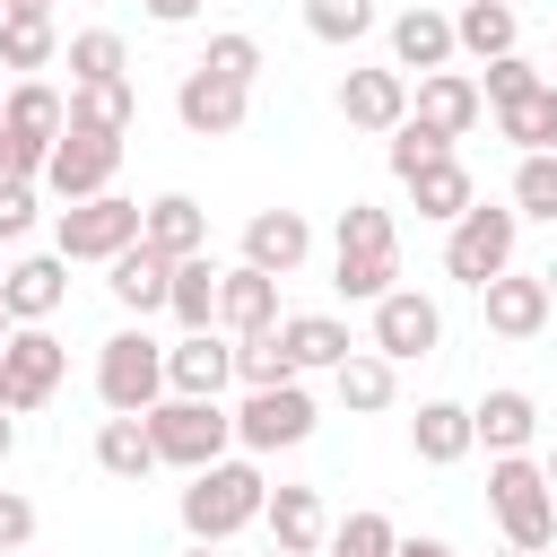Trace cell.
Returning <instances> with one entry per match:
<instances>
[{"instance_id":"1","label":"cell","mask_w":557,"mask_h":557,"mask_svg":"<svg viewBox=\"0 0 557 557\" xmlns=\"http://www.w3.org/2000/svg\"><path fill=\"white\" fill-rule=\"evenodd\" d=\"M261 505H270L261 461H252V453H226V461L191 470V487H183V531H191V548H226L235 531L261 522Z\"/></svg>"},{"instance_id":"2","label":"cell","mask_w":557,"mask_h":557,"mask_svg":"<svg viewBox=\"0 0 557 557\" xmlns=\"http://www.w3.org/2000/svg\"><path fill=\"white\" fill-rule=\"evenodd\" d=\"M331 287H339L348 305H374V296L400 287V226H392V209H374V200H348V209H339Z\"/></svg>"},{"instance_id":"3","label":"cell","mask_w":557,"mask_h":557,"mask_svg":"<svg viewBox=\"0 0 557 557\" xmlns=\"http://www.w3.org/2000/svg\"><path fill=\"white\" fill-rule=\"evenodd\" d=\"M148 444H157V470H209V461H226L235 453V409L226 400H157L148 409Z\"/></svg>"},{"instance_id":"4","label":"cell","mask_w":557,"mask_h":557,"mask_svg":"<svg viewBox=\"0 0 557 557\" xmlns=\"http://www.w3.org/2000/svg\"><path fill=\"white\" fill-rule=\"evenodd\" d=\"M487 513H496L505 548H522V557H540L557 540V496H548V479H540L531 453H496L487 461Z\"/></svg>"},{"instance_id":"5","label":"cell","mask_w":557,"mask_h":557,"mask_svg":"<svg viewBox=\"0 0 557 557\" xmlns=\"http://www.w3.org/2000/svg\"><path fill=\"white\" fill-rule=\"evenodd\" d=\"M96 400H104L113 418H148V409L165 400V339L113 331V339L96 348Z\"/></svg>"},{"instance_id":"6","label":"cell","mask_w":557,"mask_h":557,"mask_svg":"<svg viewBox=\"0 0 557 557\" xmlns=\"http://www.w3.org/2000/svg\"><path fill=\"white\" fill-rule=\"evenodd\" d=\"M513 244H522V218L496 209V200H470V209L444 226V270H453L461 287H487V278L513 270Z\"/></svg>"},{"instance_id":"7","label":"cell","mask_w":557,"mask_h":557,"mask_svg":"<svg viewBox=\"0 0 557 557\" xmlns=\"http://www.w3.org/2000/svg\"><path fill=\"white\" fill-rule=\"evenodd\" d=\"M313 392H305V374L296 383H270V392H244V409H235V444L252 453V461H270V453H296L305 435H313Z\"/></svg>"},{"instance_id":"8","label":"cell","mask_w":557,"mask_h":557,"mask_svg":"<svg viewBox=\"0 0 557 557\" xmlns=\"http://www.w3.org/2000/svg\"><path fill=\"white\" fill-rule=\"evenodd\" d=\"M131 244H139V200H122V191L70 200L61 226H52V252H61V261H113V252H131Z\"/></svg>"},{"instance_id":"9","label":"cell","mask_w":557,"mask_h":557,"mask_svg":"<svg viewBox=\"0 0 557 557\" xmlns=\"http://www.w3.org/2000/svg\"><path fill=\"white\" fill-rule=\"evenodd\" d=\"M61 374H70V348L52 339V322H17V331H9V348H0V383H9V418H26V409H44V400L61 392Z\"/></svg>"},{"instance_id":"10","label":"cell","mask_w":557,"mask_h":557,"mask_svg":"<svg viewBox=\"0 0 557 557\" xmlns=\"http://www.w3.org/2000/svg\"><path fill=\"white\" fill-rule=\"evenodd\" d=\"M113 174H122V139H104V131H61L52 157H44V183H35V191H52V200L70 209V200L113 191Z\"/></svg>"},{"instance_id":"11","label":"cell","mask_w":557,"mask_h":557,"mask_svg":"<svg viewBox=\"0 0 557 557\" xmlns=\"http://www.w3.org/2000/svg\"><path fill=\"white\" fill-rule=\"evenodd\" d=\"M244 113H252V87H235V78H218V70H183V87H174V122L191 131V139H235L244 131Z\"/></svg>"},{"instance_id":"12","label":"cell","mask_w":557,"mask_h":557,"mask_svg":"<svg viewBox=\"0 0 557 557\" xmlns=\"http://www.w3.org/2000/svg\"><path fill=\"white\" fill-rule=\"evenodd\" d=\"M435 339H444V313H435L426 287H392V296H374V357L409 366V357H435Z\"/></svg>"},{"instance_id":"13","label":"cell","mask_w":557,"mask_h":557,"mask_svg":"<svg viewBox=\"0 0 557 557\" xmlns=\"http://www.w3.org/2000/svg\"><path fill=\"white\" fill-rule=\"evenodd\" d=\"M235 383V339L226 331H183L165 339V392L174 400H226Z\"/></svg>"},{"instance_id":"14","label":"cell","mask_w":557,"mask_h":557,"mask_svg":"<svg viewBox=\"0 0 557 557\" xmlns=\"http://www.w3.org/2000/svg\"><path fill=\"white\" fill-rule=\"evenodd\" d=\"M339 122L392 139V131L409 122V78H400V70H348V78H339Z\"/></svg>"},{"instance_id":"15","label":"cell","mask_w":557,"mask_h":557,"mask_svg":"<svg viewBox=\"0 0 557 557\" xmlns=\"http://www.w3.org/2000/svg\"><path fill=\"white\" fill-rule=\"evenodd\" d=\"M479 78L470 70H435V78H418V96H409V122H426L435 139H470L479 131Z\"/></svg>"},{"instance_id":"16","label":"cell","mask_w":557,"mask_h":557,"mask_svg":"<svg viewBox=\"0 0 557 557\" xmlns=\"http://www.w3.org/2000/svg\"><path fill=\"white\" fill-rule=\"evenodd\" d=\"M305 252H313L305 209H252V218H244V261H252V270L296 278V270H305Z\"/></svg>"},{"instance_id":"17","label":"cell","mask_w":557,"mask_h":557,"mask_svg":"<svg viewBox=\"0 0 557 557\" xmlns=\"http://www.w3.org/2000/svg\"><path fill=\"white\" fill-rule=\"evenodd\" d=\"M61 296H70V261H61V252H26V261L0 270V305H9V322H52Z\"/></svg>"},{"instance_id":"18","label":"cell","mask_w":557,"mask_h":557,"mask_svg":"<svg viewBox=\"0 0 557 557\" xmlns=\"http://www.w3.org/2000/svg\"><path fill=\"white\" fill-rule=\"evenodd\" d=\"M218 331H226V339L278 331V278H270V270H252V261L218 270Z\"/></svg>"},{"instance_id":"19","label":"cell","mask_w":557,"mask_h":557,"mask_svg":"<svg viewBox=\"0 0 557 557\" xmlns=\"http://www.w3.org/2000/svg\"><path fill=\"white\" fill-rule=\"evenodd\" d=\"M479 313H487L496 339H540V331H548V287H540V270L487 278V287H479Z\"/></svg>"},{"instance_id":"20","label":"cell","mask_w":557,"mask_h":557,"mask_svg":"<svg viewBox=\"0 0 557 557\" xmlns=\"http://www.w3.org/2000/svg\"><path fill=\"white\" fill-rule=\"evenodd\" d=\"M139 244L165 252V261H191V252H209V209H200L191 191H157V200L139 209Z\"/></svg>"},{"instance_id":"21","label":"cell","mask_w":557,"mask_h":557,"mask_svg":"<svg viewBox=\"0 0 557 557\" xmlns=\"http://www.w3.org/2000/svg\"><path fill=\"white\" fill-rule=\"evenodd\" d=\"M531 435H540V400H531V392L496 383V392L470 400V444H487V461H496V453H522Z\"/></svg>"},{"instance_id":"22","label":"cell","mask_w":557,"mask_h":557,"mask_svg":"<svg viewBox=\"0 0 557 557\" xmlns=\"http://www.w3.org/2000/svg\"><path fill=\"white\" fill-rule=\"evenodd\" d=\"M261 522H270V548H278V557H322V540H331L322 487H270Z\"/></svg>"},{"instance_id":"23","label":"cell","mask_w":557,"mask_h":557,"mask_svg":"<svg viewBox=\"0 0 557 557\" xmlns=\"http://www.w3.org/2000/svg\"><path fill=\"white\" fill-rule=\"evenodd\" d=\"M104 287H113V305L122 313H165V296H174V261L165 252H148V244H131V252H113L104 261Z\"/></svg>"},{"instance_id":"24","label":"cell","mask_w":557,"mask_h":557,"mask_svg":"<svg viewBox=\"0 0 557 557\" xmlns=\"http://www.w3.org/2000/svg\"><path fill=\"white\" fill-rule=\"evenodd\" d=\"M392 70L409 78H435V70H453V17L444 9H400L392 17Z\"/></svg>"},{"instance_id":"25","label":"cell","mask_w":557,"mask_h":557,"mask_svg":"<svg viewBox=\"0 0 557 557\" xmlns=\"http://www.w3.org/2000/svg\"><path fill=\"white\" fill-rule=\"evenodd\" d=\"M331 392H339V409H348V418H383V409L400 400V366H392V357H374V348H348V357L331 366Z\"/></svg>"},{"instance_id":"26","label":"cell","mask_w":557,"mask_h":557,"mask_svg":"<svg viewBox=\"0 0 557 557\" xmlns=\"http://www.w3.org/2000/svg\"><path fill=\"white\" fill-rule=\"evenodd\" d=\"M0 131H17V139H35V148H52V139L70 131V96H61L52 78H17V87L0 96Z\"/></svg>"},{"instance_id":"27","label":"cell","mask_w":557,"mask_h":557,"mask_svg":"<svg viewBox=\"0 0 557 557\" xmlns=\"http://www.w3.org/2000/svg\"><path fill=\"white\" fill-rule=\"evenodd\" d=\"M278 348L296 374H331L348 357V322L339 313H278Z\"/></svg>"},{"instance_id":"28","label":"cell","mask_w":557,"mask_h":557,"mask_svg":"<svg viewBox=\"0 0 557 557\" xmlns=\"http://www.w3.org/2000/svg\"><path fill=\"white\" fill-rule=\"evenodd\" d=\"M409 453H418L426 470H453V461L470 453V409H461V400H418V418H409Z\"/></svg>"},{"instance_id":"29","label":"cell","mask_w":557,"mask_h":557,"mask_svg":"<svg viewBox=\"0 0 557 557\" xmlns=\"http://www.w3.org/2000/svg\"><path fill=\"white\" fill-rule=\"evenodd\" d=\"M513 0H461V17H453V52H470V61H505L513 52Z\"/></svg>"},{"instance_id":"30","label":"cell","mask_w":557,"mask_h":557,"mask_svg":"<svg viewBox=\"0 0 557 557\" xmlns=\"http://www.w3.org/2000/svg\"><path fill=\"white\" fill-rule=\"evenodd\" d=\"M96 470H104V479H122V487H139V479L157 470L148 418H104V426H96Z\"/></svg>"},{"instance_id":"31","label":"cell","mask_w":557,"mask_h":557,"mask_svg":"<svg viewBox=\"0 0 557 557\" xmlns=\"http://www.w3.org/2000/svg\"><path fill=\"white\" fill-rule=\"evenodd\" d=\"M139 122V87L131 78H104V87H70V131H104V139H122Z\"/></svg>"},{"instance_id":"32","label":"cell","mask_w":557,"mask_h":557,"mask_svg":"<svg viewBox=\"0 0 557 557\" xmlns=\"http://www.w3.org/2000/svg\"><path fill=\"white\" fill-rule=\"evenodd\" d=\"M409 200H418V218H435V226H453L470 200H479V183H470V165L461 157H435L426 174H409Z\"/></svg>"},{"instance_id":"33","label":"cell","mask_w":557,"mask_h":557,"mask_svg":"<svg viewBox=\"0 0 557 557\" xmlns=\"http://www.w3.org/2000/svg\"><path fill=\"white\" fill-rule=\"evenodd\" d=\"M61 61H70V87H104V78H131V44H122L113 26H87V35H70V44H61Z\"/></svg>"},{"instance_id":"34","label":"cell","mask_w":557,"mask_h":557,"mask_svg":"<svg viewBox=\"0 0 557 557\" xmlns=\"http://www.w3.org/2000/svg\"><path fill=\"white\" fill-rule=\"evenodd\" d=\"M165 313H174L183 331H218V261H209V252L174 261V296H165Z\"/></svg>"},{"instance_id":"35","label":"cell","mask_w":557,"mask_h":557,"mask_svg":"<svg viewBox=\"0 0 557 557\" xmlns=\"http://www.w3.org/2000/svg\"><path fill=\"white\" fill-rule=\"evenodd\" d=\"M61 61V35L52 26H26V17H0V70H17V78H35V70H52Z\"/></svg>"},{"instance_id":"36","label":"cell","mask_w":557,"mask_h":557,"mask_svg":"<svg viewBox=\"0 0 557 557\" xmlns=\"http://www.w3.org/2000/svg\"><path fill=\"white\" fill-rule=\"evenodd\" d=\"M235 383H244V392H270V383H296V366H287V348H278V331H252V339H235Z\"/></svg>"},{"instance_id":"37","label":"cell","mask_w":557,"mask_h":557,"mask_svg":"<svg viewBox=\"0 0 557 557\" xmlns=\"http://www.w3.org/2000/svg\"><path fill=\"white\" fill-rule=\"evenodd\" d=\"M305 35L313 44H357V35H374V0H305Z\"/></svg>"},{"instance_id":"38","label":"cell","mask_w":557,"mask_h":557,"mask_svg":"<svg viewBox=\"0 0 557 557\" xmlns=\"http://www.w3.org/2000/svg\"><path fill=\"white\" fill-rule=\"evenodd\" d=\"M392 548H400L392 513H348V522H331V540H322V557H392Z\"/></svg>"},{"instance_id":"39","label":"cell","mask_w":557,"mask_h":557,"mask_svg":"<svg viewBox=\"0 0 557 557\" xmlns=\"http://www.w3.org/2000/svg\"><path fill=\"white\" fill-rule=\"evenodd\" d=\"M548 104H557V87H540V96H522V104H496V131H505L522 157H548Z\"/></svg>"},{"instance_id":"40","label":"cell","mask_w":557,"mask_h":557,"mask_svg":"<svg viewBox=\"0 0 557 557\" xmlns=\"http://www.w3.org/2000/svg\"><path fill=\"white\" fill-rule=\"evenodd\" d=\"M540 87H548V78H540L522 52H505V61L479 70V104H487V113H496V104H522V96H540Z\"/></svg>"},{"instance_id":"41","label":"cell","mask_w":557,"mask_h":557,"mask_svg":"<svg viewBox=\"0 0 557 557\" xmlns=\"http://www.w3.org/2000/svg\"><path fill=\"white\" fill-rule=\"evenodd\" d=\"M513 218H548L557 226V157H522L513 165Z\"/></svg>"},{"instance_id":"42","label":"cell","mask_w":557,"mask_h":557,"mask_svg":"<svg viewBox=\"0 0 557 557\" xmlns=\"http://www.w3.org/2000/svg\"><path fill=\"white\" fill-rule=\"evenodd\" d=\"M200 70H218V78H235V87H252V78H261V44H252L244 26H226V35H209V52H200Z\"/></svg>"},{"instance_id":"43","label":"cell","mask_w":557,"mask_h":557,"mask_svg":"<svg viewBox=\"0 0 557 557\" xmlns=\"http://www.w3.org/2000/svg\"><path fill=\"white\" fill-rule=\"evenodd\" d=\"M383 157H392V174H400V183H409V174H426V165H435V157H453V139H435V131H426V122H400V131H392V148H383Z\"/></svg>"},{"instance_id":"44","label":"cell","mask_w":557,"mask_h":557,"mask_svg":"<svg viewBox=\"0 0 557 557\" xmlns=\"http://www.w3.org/2000/svg\"><path fill=\"white\" fill-rule=\"evenodd\" d=\"M35 235V183H0V244Z\"/></svg>"},{"instance_id":"45","label":"cell","mask_w":557,"mask_h":557,"mask_svg":"<svg viewBox=\"0 0 557 557\" xmlns=\"http://www.w3.org/2000/svg\"><path fill=\"white\" fill-rule=\"evenodd\" d=\"M0 548H35V505L17 487H0Z\"/></svg>"},{"instance_id":"46","label":"cell","mask_w":557,"mask_h":557,"mask_svg":"<svg viewBox=\"0 0 557 557\" xmlns=\"http://www.w3.org/2000/svg\"><path fill=\"white\" fill-rule=\"evenodd\" d=\"M148 17H157V26H191V17H200V0H148Z\"/></svg>"},{"instance_id":"47","label":"cell","mask_w":557,"mask_h":557,"mask_svg":"<svg viewBox=\"0 0 557 557\" xmlns=\"http://www.w3.org/2000/svg\"><path fill=\"white\" fill-rule=\"evenodd\" d=\"M0 17H26V26H52V0H0Z\"/></svg>"},{"instance_id":"48","label":"cell","mask_w":557,"mask_h":557,"mask_svg":"<svg viewBox=\"0 0 557 557\" xmlns=\"http://www.w3.org/2000/svg\"><path fill=\"white\" fill-rule=\"evenodd\" d=\"M392 557H461V548H453V540H400Z\"/></svg>"},{"instance_id":"49","label":"cell","mask_w":557,"mask_h":557,"mask_svg":"<svg viewBox=\"0 0 557 557\" xmlns=\"http://www.w3.org/2000/svg\"><path fill=\"white\" fill-rule=\"evenodd\" d=\"M9 453H17V418L0 409V461H9Z\"/></svg>"},{"instance_id":"50","label":"cell","mask_w":557,"mask_h":557,"mask_svg":"<svg viewBox=\"0 0 557 557\" xmlns=\"http://www.w3.org/2000/svg\"><path fill=\"white\" fill-rule=\"evenodd\" d=\"M540 287H548V313H557V261H548V270H540Z\"/></svg>"},{"instance_id":"51","label":"cell","mask_w":557,"mask_h":557,"mask_svg":"<svg viewBox=\"0 0 557 557\" xmlns=\"http://www.w3.org/2000/svg\"><path fill=\"white\" fill-rule=\"evenodd\" d=\"M540 479H548V496H557V453H548V461H540Z\"/></svg>"},{"instance_id":"52","label":"cell","mask_w":557,"mask_h":557,"mask_svg":"<svg viewBox=\"0 0 557 557\" xmlns=\"http://www.w3.org/2000/svg\"><path fill=\"white\" fill-rule=\"evenodd\" d=\"M9 331H17V322H9V305H0V348H9Z\"/></svg>"},{"instance_id":"53","label":"cell","mask_w":557,"mask_h":557,"mask_svg":"<svg viewBox=\"0 0 557 557\" xmlns=\"http://www.w3.org/2000/svg\"><path fill=\"white\" fill-rule=\"evenodd\" d=\"M548 157H557V104H548Z\"/></svg>"},{"instance_id":"54","label":"cell","mask_w":557,"mask_h":557,"mask_svg":"<svg viewBox=\"0 0 557 557\" xmlns=\"http://www.w3.org/2000/svg\"><path fill=\"white\" fill-rule=\"evenodd\" d=\"M0 557H35V548H0Z\"/></svg>"},{"instance_id":"55","label":"cell","mask_w":557,"mask_h":557,"mask_svg":"<svg viewBox=\"0 0 557 557\" xmlns=\"http://www.w3.org/2000/svg\"><path fill=\"white\" fill-rule=\"evenodd\" d=\"M183 557H218V548H183Z\"/></svg>"},{"instance_id":"56","label":"cell","mask_w":557,"mask_h":557,"mask_svg":"<svg viewBox=\"0 0 557 557\" xmlns=\"http://www.w3.org/2000/svg\"><path fill=\"white\" fill-rule=\"evenodd\" d=\"M0 409H9V383H0Z\"/></svg>"},{"instance_id":"57","label":"cell","mask_w":557,"mask_h":557,"mask_svg":"<svg viewBox=\"0 0 557 557\" xmlns=\"http://www.w3.org/2000/svg\"><path fill=\"white\" fill-rule=\"evenodd\" d=\"M496 557H522V548H496Z\"/></svg>"},{"instance_id":"58","label":"cell","mask_w":557,"mask_h":557,"mask_svg":"<svg viewBox=\"0 0 557 557\" xmlns=\"http://www.w3.org/2000/svg\"><path fill=\"white\" fill-rule=\"evenodd\" d=\"M540 557H557V540H548V548H540Z\"/></svg>"},{"instance_id":"59","label":"cell","mask_w":557,"mask_h":557,"mask_svg":"<svg viewBox=\"0 0 557 557\" xmlns=\"http://www.w3.org/2000/svg\"><path fill=\"white\" fill-rule=\"evenodd\" d=\"M270 557H278V548H270Z\"/></svg>"}]
</instances>
